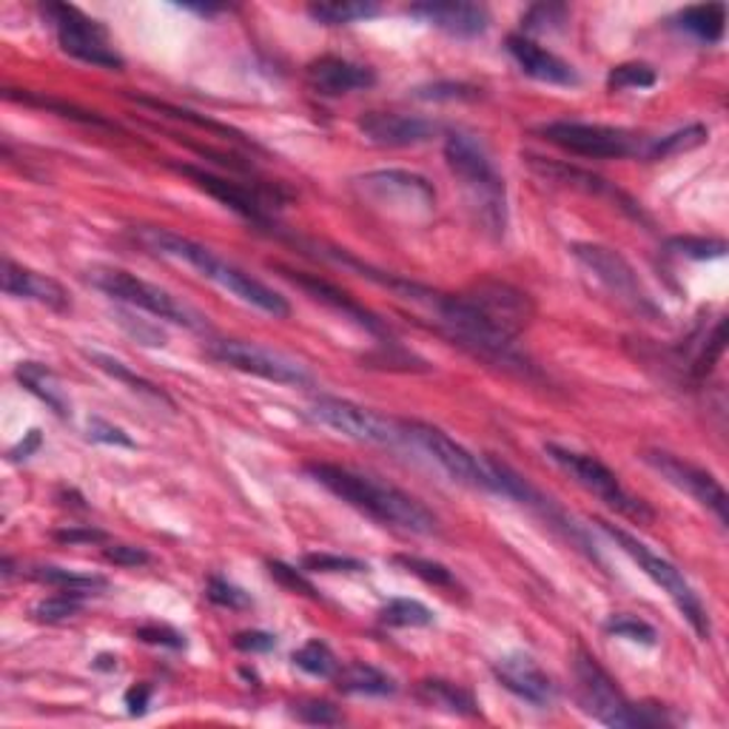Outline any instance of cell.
Instances as JSON below:
<instances>
[{
    "mask_svg": "<svg viewBox=\"0 0 729 729\" xmlns=\"http://www.w3.org/2000/svg\"><path fill=\"white\" fill-rule=\"evenodd\" d=\"M476 89L468 83H433V86H422L413 92V98L422 100H474Z\"/></svg>",
    "mask_w": 729,
    "mask_h": 729,
    "instance_id": "cell-47",
    "label": "cell"
},
{
    "mask_svg": "<svg viewBox=\"0 0 729 729\" xmlns=\"http://www.w3.org/2000/svg\"><path fill=\"white\" fill-rule=\"evenodd\" d=\"M14 376H18V383H21L29 394H35L57 417H69L71 402L69 397H66L64 385H60L55 371L41 365V362H21V365L14 368Z\"/></svg>",
    "mask_w": 729,
    "mask_h": 729,
    "instance_id": "cell-26",
    "label": "cell"
},
{
    "mask_svg": "<svg viewBox=\"0 0 729 729\" xmlns=\"http://www.w3.org/2000/svg\"><path fill=\"white\" fill-rule=\"evenodd\" d=\"M709 137V128L704 123H693V126L675 128L670 135L656 137V140L647 143L645 160H664V157L684 155V151H693L698 146H704Z\"/></svg>",
    "mask_w": 729,
    "mask_h": 729,
    "instance_id": "cell-30",
    "label": "cell"
},
{
    "mask_svg": "<svg viewBox=\"0 0 729 729\" xmlns=\"http://www.w3.org/2000/svg\"><path fill=\"white\" fill-rule=\"evenodd\" d=\"M308 14L326 26H345V23L368 21L379 14V7L376 3H314L308 7Z\"/></svg>",
    "mask_w": 729,
    "mask_h": 729,
    "instance_id": "cell-34",
    "label": "cell"
},
{
    "mask_svg": "<svg viewBox=\"0 0 729 729\" xmlns=\"http://www.w3.org/2000/svg\"><path fill=\"white\" fill-rule=\"evenodd\" d=\"M83 356L92 362L94 368H100L103 374H109L112 379H117V383L128 385V388L135 390V394H140L143 399H151V402H157V405H169V408H174V402L166 397L163 390L157 388V385H151L149 379L137 376L135 371L128 368V365H123L121 360H114V356H109V354H100V351H83Z\"/></svg>",
    "mask_w": 729,
    "mask_h": 729,
    "instance_id": "cell-28",
    "label": "cell"
},
{
    "mask_svg": "<svg viewBox=\"0 0 729 729\" xmlns=\"http://www.w3.org/2000/svg\"><path fill=\"white\" fill-rule=\"evenodd\" d=\"M356 197L399 220H425L436 208V192L422 174L405 169L368 171L354 180Z\"/></svg>",
    "mask_w": 729,
    "mask_h": 729,
    "instance_id": "cell-4",
    "label": "cell"
},
{
    "mask_svg": "<svg viewBox=\"0 0 729 729\" xmlns=\"http://www.w3.org/2000/svg\"><path fill=\"white\" fill-rule=\"evenodd\" d=\"M645 462L650 465L661 479L673 485V488L684 490L687 496H693L695 502L702 508L713 510L718 522L727 527L729 522V502H727V490L721 488L716 476L707 474V470L695 468L690 462L679 459V456L667 454V451H647Z\"/></svg>",
    "mask_w": 729,
    "mask_h": 729,
    "instance_id": "cell-16",
    "label": "cell"
},
{
    "mask_svg": "<svg viewBox=\"0 0 729 729\" xmlns=\"http://www.w3.org/2000/svg\"><path fill=\"white\" fill-rule=\"evenodd\" d=\"M294 716L299 718L303 724H314V727H337L342 724V713L333 704L328 702H305L294 709Z\"/></svg>",
    "mask_w": 729,
    "mask_h": 729,
    "instance_id": "cell-45",
    "label": "cell"
},
{
    "mask_svg": "<svg viewBox=\"0 0 729 729\" xmlns=\"http://www.w3.org/2000/svg\"><path fill=\"white\" fill-rule=\"evenodd\" d=\"M659 75L647 64H622L613 66L607 75L610 92H624V89H650L656 86Z\"/></svg>",
    "mask_w": 729,
    "mask_h": 729,
    "instance_id": "cell-37",
    "label": "cell"
},
{
    "mask_svg": "<svg viewBox=\"0 0 729 729\" xmlns=\"http://www.w3.org/2000/svg\"><path fill=\"white\" fill-rule=\"evenodd\" d=\"M3 294L14 299L46 305L52 311H66L69 308V291L64 285L52 280V276L23 269L14 260H3Z\"/></svg>",
    "mask_w": 729,
    "mask_h": 729,
    "instance_id": "cell-24",
    "label": "cell"
},
{
    "mask_svg": "<svg viewBox=\"0 0 729 729\" xmlns=\"http://www.w3.org/2000/svg\"><path fill=\"white\" fill-rule=\"evenodd\" d=\"M570 254L590 271V274L610 291L616 294L624 305H630L633 311L647 314V317H659V308L652 303V297L645 291L641 280H638L636 269L630 262L624 260L618 251L607 246H599V242H576L570 248Z\"/></svg>",
    "mask_w": 729,
    "mask_h": 729,
    "instance_id": "cell-14",
    "label": "cell"
},
{
    "mask_svg": "<svg viewBox=\"0 0 729 729\" xmlns=\"http://www.w3.org/2000/svg\"><path fill=\"white\" fill-rule=\"evenodd\" d=\"M55 538L57 542H66V545H80V542L92 545V542H106V533L92 531V527H83V531H80V527H69V531L55 533Z\"/></svg>",
    "mask_w": 729,
    "mask_h": 729,
    "instance_id": "cell-54",
    "label": "cell"
},
{
    "mask_svg": "<svg viewBox=\"0 0 729 729\" xmlns=\"http://www.w3.org/2000/svg\"><path fill=\"white\" fill-rule=\"evenodd\" d=\"M360 135L374 146L383 149H411V146H422L431 143L433 137L440 135V126L425 117H413V114H397V112H368L362 114Z\"/></svg>",
    "mask_w": 729,
    "mask_h": 729,
    "instance_id": "cell-18",
    "label": "cell"
},
{
    "mask_svg": "<svg viewBox=\"0 0 729 729\" xmlns=\"http://www.w3.org/2000/svg\"><path fill=\"white\" fill-rule=\"evenodd\" d=\"M573 675L576 698H579L581 709L595 721L607 724V727H650L652 724V718L645 716V709H638L636 704L624 698L616 681L610 679L607 670L590 652H576Z\"/></svg>",
    "mask_w": 729,
    "mask_h": 729,
    "instance_id": "cell-9",
    "label": "cell"
},
{
    "mask_svg": "<svg viewBox=\"0 0 729 729\" xmlns=\"http://www.w3.org/2000/svg\"><path fill=\"white\" fill-rule=\"evenodd\" d=\"M89 283L98 291H103L106 297L117 299V303L128 305V308H140V311L151 314V317L157 319L192 328V331H203V328H206V317L194 311L192 305L174 297L171 291L149 283V280H140V276H135L132 271L92 269L89 271Z\"/></svg>",
    "mask_w": 729,
    "mask_h": 729,
    "instance_id": "cell-5",
    "label": "cell"
},
{
    "mask_svg": "<svg viewBox=\"0 0 729 729\" xmlns=\"http://www.w3.org/2000/svg\"><path fill=\"white\" fill-rule=\"evenodd\" d=\"M83 595H75V593H60L57 595H49V599H43V602L35 604V610H32V616L37 618V622H66V618H75L83 610V602H80Z\"/></svg>",
    "mask_w": 729,
    "mask_h": 729,
    "instance_id": "cell-38",
    "label": "cell"
},
{
    "mask_svg": "<svg viewBox=\"0 0 729 729\" xmlns=\"http://www.w3.org/2000/svg\"><path fill=\"white\" fill-rule=\"evenodd\" d=\"M137 638L146 641V645H160V647H185V636H180L178 630H171V627H160V624H149V627H140L137 630Z\"/></svg>",
    "mask_w": 729,
    "mask_h": 729,
    "instance_id": "cell-50",
    "label": "cell"
},
{
    "mask_svg": "<svg viewBox=\"0 0 729 729\" xmlns=\"http://www.w3.org/2000/svg\"><path fill=\"white\" fill-rule=\"evenodd\" d=\"M41 12L43 21L55 32L57 46L66 55L89 66H98V69L123 71L126 60L109 41L106 26H100L94 18L83 14L78 7H69V3H46Z\"/></svg>",
    "mask_w": 729,
    "mask_h": 729,
    "instance_id": "cell-7",
    "label": "cell"
},
{
    "mask_svg": "<svg viewBox=\"0 0 729 729\" xmlns=\"http://www.w3.org/2000/svg\"><path fill=\"white\" fill-rule=\"evenodd\" d=\"M721 354H724V322H718L716 331H713V337H709L707 348H704L702 356H698V362H695V374L698 376L709 374V371L716 368V362Z\"/></svg>",
    "mask_w": 729,
    "mask_h": 729,
    "instance_id": "cell-51",
    "label": "cell"
},
{
    "mask_svg": "<svg viewBox=\"0 0 729 729\" xmlns=\"http://www.w3.org/2000/svg\"><path fill=\"white\" fill-rule=\"evenodd\" d=\"M7 98H9V100H21V103H26V106L46 109V112L60 114V117H66V121L83 123V126H103V128H112V123L103 121V117H100L98 112H89V109H80V106H75V103H66V100L49 98V94H35V92L14 94L12 89H7Z\"/></svg>",
    "mask_w": 729,
    "mask_h": 729,
    "instance_id": "cell-32",
    "label": "cell"
},
{
    "mask_svg": "<svg viewBox=\"0 0 729 729\" xmlns=\"http://www.w3.org/2000/svg\"><path fill=\"white\" fill-rule=\"evenodd\" d=\"M402 425V442L413 445L417 451L428 456V459L447 474L454 482L465 485L474 490H488V493H499L493 474H490L488 462H479L468 447H462L459 442L451 440L445 431L428 425V422H417V419H405Z\"/></svg>",
    "mask_w": 729,
    "mask_h": 729,
    "instance_id": "cell-10",
    "label": "cell"
},
{
    "mask_svg": "<svg viewBox=\"0 0 729 729\" xmlns=\"http://www.w3.org/2000/svg\"><path fill=\"white\" fill-rule=\"evenodd\" d=\"M137 103H140V106H149V109H155L157 114H169V117H178V121H189V123H194V126H197V128H206V132H212V135L240 137V135H237V132H235V128L223 126V123H217V121H208V117H197V114H194V112H189V109H178V106H171V103H163V100L137 98Z\"/></svg>",
    "mask_w": 729,
    "mask_h": 729,
    "instance_id": "cell-39",
    "label": "cell"
},
{
    "mask_svg": "<svg viewBox=\"0 0 729 729\" xmlns=\"http://www.w3.org/2000/svg\"><path fill=\"white\" fill-rule=\"evenodd\" d=\"M208 356L217 360L220 365L242 371V374L260 376L265 383L291 385V388H303L311 385V374L299 365L297 360L280 354L274 348L257 345L248 340H212L208 342Z\"/></svg>",
    "mask_w": 729,
    "mask_h": 729,
    "instance_id": "cell-13",
    "label": "cell"
},
{
    "mask_svg": "<svg viewBox=\"0 0 729 729\" xmlns=\"http://www.w3.org/2000/svg\"><path fill=\"white\" fill-rule=\"evenodd\" d=\"M149 698H151L149 684H137V687H132L126 693V707L132 709L135 716H140V713H146V707H149Z\"/></svg>",
    "mask_w": 729,
    "mask_h": 729,
    "instance_id": "cell-55",
    "label": "cell"
},
{
    "mask_svg": "<svg viewBox=\"0 0 729 729\" xmlns=\"http://www.w3.org/2000/svg\"><path fill=\"white\" fill-rule=\"evenodd\" d=\"M305 80L322 98H342V94L371 89L376 83V71L354 64V60H345V57L322 55L308 64Z\"/></svg>",
    "mask_w": 729,
    "mask_h": 729,
    "instance_id": "cell-20",
    "label": "cell"
},
{
    "mask_svg": "<svg viewBox=\"0 0 729 729\" xmlns=\"http://www.w3.org/2000/svg\"><path fill=\"white\" fill-rule=\"evenodd\" d=\"M333 684H337L340 693L368 695V698H385V695L397 693V684H394L390 675H385L383 670H376L371 664H362V661L340 667L337 675H333Z\"/></svg>",
    "mask_w": 729,
    "mask_h": 729,
    "instance_id": "cell-27",
    "label": "cell"
},
{
    "mask_svg": "<svg viewBox=\"0 0 729 729\" xmlns=\"http://www.w3.org/2000/svg\"><path fill=\"white\" fill-rule=\"evenodd\" d=\"M235 647L242 652H269L276 647V638L271 636V633H260V630L237 633Z\"/></svg>",
    "mask_w": 729,
    "mask_h": 729,
    "instance_id": "cell-53",
    "label": "cell"
},
{
    "mask_svg": "<svg viewBox=\"0 0 729 729\" xmlns=\"http://www.w3.org/2000/svg\"><path fill=\"white\" fill-rule=\"evenodd\" d=\"M545 454L547 459H550L556 468L565 470L576 485H581V488L593 493L595 499H602L607 508H613L616 513H622V516L633 519V522L638 524L656 519V513L647 508V502L636 499L630 490H624V485L618 482V476L613 474L602 459H595V456L590 454H579V451H570V447L553 445V442L545 445Z\"/></svg>",
    "mask_w": 729,
    "mask_h": 729,
    "instance_id": "cell-8",
    "label": "cell"
},
{
    "mask_svg": "<svg viewBox=\"0 0 729 729\" xmlns=\"http://www.w3.org/2000/svg\"><path fill=\"white\" fill-rule=\"evenodd\" d=\"M679 26L704 43H718L727 29V7L724 3H704L690 7L679 14Z\"/></svg>",
    "mask_w": 729,
    "mask_h": 729,
    "instance_id": "cell-29",
    "label": "cell"
},
{
    "mask_svg": "<svg viewBox=\"0 0 729 729\" xmlns=\"http://www.w3.org/2000/svg\"><path fill=\"white\" fill-rule=\"evenodd\" d=\"M35 579L49 584V588L64 590V593L75 595H94L100 590L109 588V581L103 576L94 573H80V570H66V567H37Z\"/></svg>",
    "mask_w": 729,
    "mask_h": 729,
    "instance_id": "cell-31",
    "label": "cell"
},
{
    "mask_svg": "<svg viewBox=\"0 0 729 729\" xmlns=\"http://www.w3.org/2000/svg\"><path fill=\"white\" fill-rule=\"evenodd\" d=\"M269 573H271V579L280 581L283 588L294 590V593L308 595V599H317V590H314L311 581L305 579L299 570H294V567L285 565V561H269Z\"/></svg>",
    "mask_w": 729,
    "mask_h": 729,
    "instance_id": "cell-46",
    "label": "cell"
},
{
    "mask_svg": "<svg viewBox=\"0 0 729 729\" xmlns=\"http://www.w3.org/2000/svg\"><path fill=\"white\" fill-rule=\"evenodd\" d=\"M123 328H126L132 337H137V342H143V345H166V333L160 331V328H151L146 326V322H132V317L128 314H121V319H117Z\"/></svg>",
    "mask_w": 729,
    "mask_h": 729,
    "instance_id": "cell-52",
    "label": "cell"
},
{
    "mask_svg": "<svg viewBox=\"0 0 729 729\" xmlns=\"http://www.w3.org/2000/svg\"><path fill=\"white\" fill-rule=\"evenodd\" d=\"M599 524H602V531L607 533V536L613 538V542H616L633 561H636L638 570H645V573L650 576L667 595H670V602L679 607L681 616L687 618L690 627H693L702 638H709L713 627H709V616L707 610H704V602L698 599L693 584L684 579V573H681L679 567H675L673 561H667L664 556H659V553H652L645 542H638L636 536H630V533L622 531V527H613L610 522H599Z\"/></svg>",
    "mask_w": 729,
    "mask_h": 729,
    "instance_id": "cell-6",
    "label": "cell"
},
{
    "mask_svg": "<svg viewBox=\"0 0 729 729\" xmlns=\"http://www.w3.org/2000/svg\"><path fill=\"white\" fill-rule=\"evenodd\" d=\"M508 52L510 57L516 60L519 69L527 75V78L538 80V83H550V86H579V71L573 66L556 57L553 52L542 49L536 41H531L527 35H510L508 37Z\"/></svg>",
    "mask_w": 729,
    "mask_h": 729,
    "instance_id": "cell-23",
    "label": "cell"
},
{
    "mask_svg": "<svg viewBox=\"0 0 729 729\" xmlns=\"http://www.w3.org/2000/svg\"><path fill=\"white\" fill-rule=\"evenodd\" d=\"M538 135L547 143L570 151V155L595 157V160H627V157H645L647 143L636 132L604 123H579V121H553L538 126Z\"/></svg>",
    "mask_w": 729,
    "mask_h": 729,
    "instance_id": "cell-11",
    "label": "cell"
},
{
    "mask_svg": "<svg viewBox=\"0 0 729 729\" xmlns=\"http://www.w3.org/2000/svg\"><path fill=\"white\" fill-rule=\"evenodd\" d=\"M180 174L192 180L197 189L223 203L226 208L237 212L246 220L257 223V226H271V214L283 206V197L276 192H265V189H248V185L235 183V180L217 178L212 171L197 169V166H178Z\"/></svg>",
    "mask_w": 729,
    "mask_h": 729,
    "instance_id": "cell-15",
    "label": "cell"
},
{
    "mask_svg": "<svg viewBox=\"0 0 729 729\" xmlns=\"http://www.w3.org/2000/svg\"><path fill=\"white\" fill-rule=\"evenodd\" d=\"M305 474L317 485H322L328 493L385 527H399V531L417 533V536H433L440 531V519L433 516L417 496L405 493L388 482H379L374 476L356 474V470L331 465V462H308Z\"/></svg>",
    "mask_w": 729,
    "mask_h": 729,
    "instance_id": "cell-1",
    "label": "cell"
},
{
    "mask_svg": "<svg viewBox=\"0 0 729 729\" xmlns=\"http://www.w3.org/2000/svg\"><path fill=\"white\" fill-rule=\"evenodd\" d=\"M445 160L447 169L454 171V178L465 189V197L474 208L476 223L496 240L504 237V228H508V189H504L502 174L496 171L482 140H476L474 135H465V132L447 135Z\"/></svg>",
    "mask_w": 729,
    "mask_h": 729,
    "instance_id": "cell-3",
    "label": "cell"
},
{
    "mask_svg": "<svg viewBox=\"0 0 729 729\" xmlns=\"http://www.w3.org/2000/svg\"><path fill=\"white\" fill-rule=\"evenodd\" d=\"M397 565H402L408 573L425 579L428 584H436V588H454L456 584V576L440 561L419 559V556H397Z\"/></svg>",
    "mask_w": 729,
    "mask_h": 729,
    "instance_id": "cell-41",
    "label": "cell"
},
{
    "mask_svg": "<svg viewBox=\"0 0 729 729\" xmlns=\"http://www.w3.org/2000/svg\"><path fill=\"white\" fill-rule=\"evenodd\" d=\"M135 237L149 248V251H155V254L185 262V265L197 271L200 276L212 280L214 285H220L231 297L251 305L257 311L271 314L274 319H285L291 314V305L283 294H276L274 288L254 280V276L246 274L242 269H237L235 262H228L226 257H220L217 251H212V248L200 246V242L189 240V237L174 235V231H166V228L157 226L135 228Z\"/></svg>",
    "mask_w": 729,
    "mask_h": 729,
    "instance_id": "cell-2",
    "label": "cell"
},
{
    "mask_svg": "<svg viewBox=\"0 0 729 729\" xmlns=\"http://www.w3.org/2000/svg\"><path fill=\"white\" fill-rule=\"evenodd\" d=\"M493 675L508 693L533 707H550L556 702V684L531 656H522V652L504 656L493 664Z\"/></svg>",
    "mask_w": 729,
    "mask_h": 729,
    "instance_id": "cell-19",
    "label": "cell"
},
{
    "mask_svg": "<svg viewBox=\"0 0 729 729\" xmlns=\"http://www.w3.org/2000/svg\"><path fill=\"white\" fill-rule=\"evenodd\" d=\"M604 630H607L610 636L627 638V641H636V645L645 647H652L656 645V638H659L650 624L641 622L638 616H613L607 624H604Z\"/></svg>",
    "mask_w": 729,
    "mask_h": 729,
    "instance_id": "cell-42",
    "label": "cell"
},
{
    "mask_svg": "<svg viewBox=\"0 0 729 729\" xmlns=\"http://www.w3.org/2000/svg\"><path fill=\"white\" fill-rule=\"evenodd\" d=\"M667 251L687 260H721L727 254V242L716 237H670Z\"/></svg>",
    "mask_w": 729,
    "mask_h": 729,
    "instance_id": "cell-36",
    "label": "cell"
},
{
    "mask_svg": "<svg viewBox=\"0 0 729 729\" xmlns=\"http://www.w3.org/2000/svg\"><path fill=\"white\" fill-rule=\"evenodd\" d=\"M276 271H283L285 280H291V283L297 285V288H303L308 297H314L317 303L328 305L331 311L342 314L345 319H354L356 326L365 328L368 333H376V337H390L388 328L383 326V319L376 317L374 311H368L365 305L356 303L351 294H345L342 288H337V285L326 283V280H319V276H314V274H305V271L283 269V265H276Z\"/></svg>",
    "mask_w": 729,
    "mask_h": 729,
    "instance_id": "cell-21",
    "label": "cell"
},
{
    "mask_svg": "<svg viewBox=\"0 0 729 729\" xmlns=\"http://www.w3.org/2000/svg\"><path fill=\"white\" fill-rule=\"evenodd\" d=\"M417 698L425 704L428 709H440L447 716H459V718H474L479 716V704H476L474 693L454 681H442V679H428L419 684Z\"/></svg>",
    "mask_w": 729,
    "mask_h": 729,
    "instance_id": "cell-25",
    "label": "cell"
},
{
    "mask_svg": "<svg viewBox=\"0 0 729 729\" xmlns=\"http://www.w3.org/2000/svg\"><path fill=\"white\" fill-rule=\"evenodd\" d=\"M408 14L419 18L422 23L442 29L451 37H479L490 29V12L479 3H413Z\"/></svg>",
    "mask_w": 729,
    "mask_h": 729,
    "instance_id": "cell-22",
    "label": "cell"
},
{
    "mask_svg": "<svg viewBox=\"0 0 729 729\" xmlns=\"http://www.w3.org/2000/svg\"><path fill=\"white\" fill-rule=\"evenodd\" d=\"M465 297L479 308V314L488 319L490 326L508 333L510 340H519V333L531 326L533 314H536V305H533V299L524 291L513 288L508 283H499V280L476 283L474 288L465 291Z\"/></svg>",
    "mask_w": 729,
    "mask_h": 729,
    "instance_id": "cell-17",
    "label": "cell"
},
{
    "mask_svg": "<svg viewBox=\"0 0 729 729\" xmlns=\"http://www.w3.org/2000/svg\"><path fill=\"white\" fill-rule=\"evenodd\" d=\"M308 417L317 425L331 428L348 440L365 442V445H399L402 442V425L397 419H388L340 397H317L308 408Z\"/></svg>",
    "mask_w": 729,
    "mask_h": 729,
    "instance_id": "cell-12",
    "label": "cell"
},
{
    "mask_svg": "<svg viewBox=\"0 0 729 729\" xmlns=\"http://www.w3.org/2000/svg\"><path fill=\"white\" fill-rule=\"evenodd\" d=\"M294 664L308 675H317V679H333L337 670H340V661L333 656L331 647L326 641H308V645L299 647L294 652Z\"/></svg>",
    "mask_w": 729,
    "mask_h": 729,
    "instance_id": "cell-35",
    "label": "cell"
},
{
    "mask_svg": "<svg viewBox=\"0 0 729 729\" xmlns=\"http://www.w3.org/2000/svg\"><path fill=\"white\" fill-rule=\"evenodd\" d=\"M567 23V9L559 3H536L522 14L524 32H550Z\"/></svg>",
    "mask_w": 729,
    "mask_h": 729,
    "instance_id": "cell-43",
    "label": "cell"
},
{
    "mask_svg": "<svg viewBox=\"0 0 729 729\" xmlns=\"http://www.w3.org/2000/svg\"><path fill=\"white\" fill-rule=\"evenodd\" d=\"M103 556H106V561H112V565L117 567H140L151 561L149 553L135 545H109Z\"/></svg>",
    "mask_w": 729,
    "mask_h": 729,
    "instance_id": "cell-49",
    "label": "cell"
},
{
    "mask_svg": "<svg viewBox=\"0 0 729 729\" xmlns=\"http://www.w3.org/2000/svg\"><path fill=\"white\" fill-rule=\"evenodd\" d=\"M206 595H208V602L217 604V607H228V610L251 607V595H248L246 590H240L237 584H231V581H226V579H217V576L208 579Z\"/></svg>",
    "mask_w": 729,
    "mask_h": 729,
    "instance_id": "cell-44",
    "label": "cell"
},
{
    "mask_svg": "<svg viewBox=\"0 0 729 729\" xmlns=\"http://www.w3.org/2000/svg\"><path fill=\"white\" fill-rule=\"evenodd\" d=\"M305 570L311 573H365L368 565L351 556H333V553H308L303 559Z\"/></svg>",
    "mask_w": 729,
    "mask_h": 729,
    "instance_id": "cell-40",
    "label": "cell"
},
{
    "mask_svg": "<svg viewBox=\"0 0 729 729\" xmlns=\"http://www.w3.org/2000/svg\"><path fill=\"white\" fill-rule=\"evenodd\" d=\"M379 622L385 627H431L433 610L417 599H394L379 610Z\"/></svg>",
    "mask_w": 729,
    "mask_h": 729,
    "instance_id": "cell-33",
    "label": "cell"
},
{
    "mask_svg": "<svg viewBox=\"0 0 729 729\" xmlns=\"http://www.w3.org/2000/svg\"><path fill=\"white\" fill-rule=\"evenodd\" d=\"M89 440L103 442V445H117V447H135V442L128 440V433L121 428L109 425L103 419H89Z\"/></svg>",
    "mask_w": 729,
    "mask_h": 729,
    "instance_id": "cell-48",
    "label": "cell"
}]
</instances>
